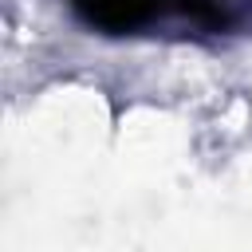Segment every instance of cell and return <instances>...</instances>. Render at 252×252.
<instances>
[{
	"label": "cell",
	"mask_w": 252,
	"mask_h": 252,
	"mask_svg": "<svg viewBox=\"0 0 252 252\" xmlns=\"http://www.w3.org/2000/svg\"><path fill=\"white\" fill-rule=\"evenodd\" d=\"M75 8L83 12L87 24L102 28V32H130L146 20H154L165 0H75Z\"/></svg>",
	"instance_id": "cell-1"
}]
</instances>
